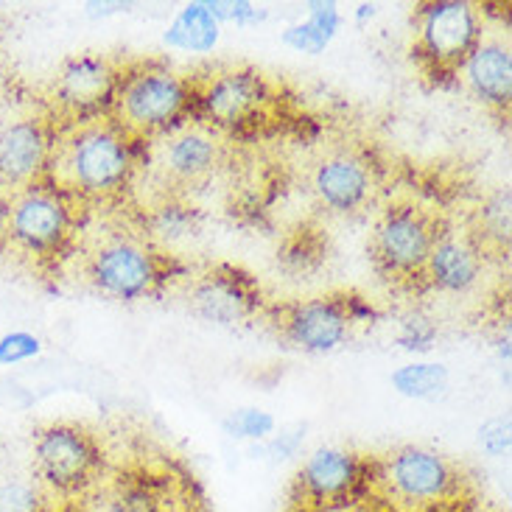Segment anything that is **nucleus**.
Returning <instances> with one entry per match:
<instances>
[{"instance_id":"19","label":"nucleus","mask_w":512,"mask_h":512,"mask_svg":"<svg viewBox=\"0 0 512 512\" xmlns=\"http://www.w3.org/2000/svg\"><path fill=\"white\" fill-rule=\"evenodd\" d=\"M222 160V143L210 126H182L163 149V168L177 185L208 180Z\"/></svg>"},{"instance_id":"23","label":"nucleus","mask_w":512,"mask_h":512,"mask_svg":"<svg viewBox=\"0 0 512 512\" xmlns=\"http://www.w3.org/2000/svg\"><path fill=\"white\" fill-rule=\"evenodd\" d=\"M336 26H339V12H336V6H314L311 20L303 23V26L291 28L289 34H286V42H291V45L300 48V51L317 54V51H322V48L328 45Z\"/></svg>"},{"instance_id":"25","label":"nucleus","mask_w":512,"mask_h":512,"mask_svg":"<svg viewBox=\"0 0 512 512\" xmlns=\"http://www.w3.org/2000/svg\"><path fill=\"white\" fill-rule=\"evenodd\" d=\"M0 512H48V499L40 485L9 479L0 485Z\"/></svg>"},{"instance_id":"15","label":"nucleus","mask_w":512,"mask_h":512,"mask_svg":"<svg viewBox=\"0 0 512 512\" xmlns=\"http://www.w3.org/2000/svg\"><path fill=\"white\" fill-rule=\"evenodd\" d=\"M375 191L373 163L359 152H336L314 171V194L333 213H356Z\"/></svg>"},{"instance_id":"4","label":"nucleus","mask_w":512,"mask_h":512,"mask_svg":"<svg viewBox=\"0 0 512 512\" xmlns=\"http://www.w3.org/2000/svg\"><path fill=\"white\" fill-rule=\"evenodd\" d=\"M87 280L110 300L135 303L166 286L168 258L140 238H107L87 255Z\"/></svg>"},{"instance_id":"18","label":"nucleus","mask_w":512,"mask_h":512,"mask_svg":"<svg viewBox=\"0 0 512 512\" xmlns=\"http://www.w3.org/2000/svg\"><path fill=\"white\" fill-rule=\"evenodd\" d=\"M471 93L490 110H510L512 101V51L501 37H482L462 65Z\"/></svg>"},{"instance_id":"27","label":"nucleus","mask_w":512,"mask_h":512,"mask_svg":"<svg viewBox=\"0 0 512 512\" xmlns=\"http://www.w3.org/2000/svg\"><path fill=\"white\" fill-rule=\"evenodd\" d=\"M227 429L238 434V437H247V440H261L266 434H272L275 417L269 415V412H261V409H244V412L233 415V420L227 423Z\"/></svg>"},{"instance_id":"14","label":"nucleus","mask_w":512,"mask_h":512,"mask_svg":"<svg viewBox=\"0 0 512 512\" xmlns=\"http://www.w3.org/2000/svg\"><path fill=\"white\" fill-rule=\"evenodd\" d=\"M373 465L342 448H319L300 471V496L308 507H333L353 499L370 482Z\"/></svg>"},{"instance_id":"22","label":"nucleus","mask_w":512,"mask_h":512,"mask_svg":"<svg viewBox=\"0 0 512 512\" xmlns=\"http://www.w3.org/2000/svg\"><path fill=\"white\" fill-rule=\"evenodd\" d=\"M149 227L157 238L166 241H180V238L194 236L199 227V213L191 205H182L177 199H168L160 208H154Z\"/></svg>"},{"instance_id":"30","label":"nucleus","mask_w":512,"mask_h":512,"mask_svg":"<svg viewBox=\"0 0 512 512\" xmlns=\"http://www.w3.org/2000/svg\"><path fill=\"white\" fill-rule=\"evenodd\" d=\"M6 233H9V194L0 191V250L9 244V241H6Z\"/></svg>"},{"instance_id":"28","label":"nucleus","mask_w":512,"mask_h":512,"mask_svg":"<svg viewBox=\"0 0 512 512\" xmlns=\"http://www.w3.org/2000/svg\"><path fill=\"white\" fill-rule=\"evenodd\" d=\"M434 339H437V328L431 325L429 317H409L403 322V331H401V345L406 350H429L434 345Z\"/></svg>"},{"instance_id":"17","label":"nucleus","mask_w":512,"mask_h":512,"mask_svg":"<svg viewBox=\"0 0 512 512\" xmlns=\"http://www.w3.org/2000/svg\"><path fill=\"white\" fill-rule=\"evenodd\" d=\"M485 269V250L473 241V236H459L451 230H443L437 244L431 247L429 261L423 269V280L434 289L468 291L476 286Z\"/></svg>"},{"instance_id":"6","label":"nucleus","mask_w":512,"mask_h":512,"mask_svg":"<svg viewBox=\"0 0 512 512\" xmlns=\"http://www.w3.org/2000/svg\"><path fill=\"white\" fill-rule=\"evenodd\" d=\"M445 227L437 216L420 205H392L378 219L370 241L375 269L392 283H415L423 280L431 247Z\"/></svg>"},{"instance_id":"5","label":"nucleus","mask_w":512,"mask_h":512,"mask_svg":"<svg viewBox=\"0 0 512 512\" xmlns=\"http://www.w3.org/2000/svg\"><path fill=\"white\" fill-rule=\"evenodd\" d=\"M34 473L51 493L82 496L104 473V451L82 426L51 423L34 434Z\"/></svg>"},{"instance_id":"3","label":"nucleus","mask_w":512,"mask_h":512,"mask_svg":"<svg viewBox=\"0 0 512 512\" xmlns=\"http://www.w3.org/2000/svg\"><path fill=\"white\" fill-rule=\"evenodd\" d=\"M76 230L73 199L51 182H37L9 196V233L14 250L34 261H56L65 255Z\"/></svg>"},{"instance_id":"26","label":"nucleus","mask_w":512,"mask_h":512,"mask_svg":"<svg viewBox=\"0 0 512 512\" xmlns=\"http://www.w3.org/2000/svg\"><path fill=\"white\" fill-rule=\"evenodd\" d=\"M42 342L40 336L28 331H12L6 336H0V364L3 367H12V364H20V361L34 359L40 356Z\"/></svg>"},{"instance_id":"2","label":"nucleus","mask_w":512,"mask_h":512,"mask_svg":"<svg viewBox=\"0 0 512 512\" xmlns=\"http://www.w3.org/2000/svg\"><path fill=\"white\" fill-rule=\"evenodd\" d=\"M196 84L163 65L124 70L112 101L110 121L129 138H152L180 129L194 112Z\"/></svg>"},{"instance_id":"20","label":"nucleus","mask_w":512,"mask_h":512,"mask_svg":"<svg viewBox=\"0 0 512 512\" xmlns=\"http://www.w3.org/2000/svg\"><path fill=\"white\" fill-rule=\"evenodd\" d=\"M216 12L208 3H194V6H185V12L177 17V23L171 26L166 40L171 45H180V48H191V51H208L210 45L216 42L219 31H216Z\"/></svg>"},{"instance_id":"11","label":"nucleus","mask_w":512,"mask_h":512,"mask_svg":"<svg viewBox=\"0 0 512 512\" xmlns=\"http://www.w3.org/2000/svg\"><path fill=\"white\" fill-rule=\"evenodd\" d=\"M56 135L45 118H20L0 129V188L23 191L48 180Z\"/></svg>"},{"instance_id":"24","label":"nucleus","mask_w":512,"mask_h":512,"mask_svg":"<svg viewBox=\"0 0 512 512\" xmlns=\"http://www.w3.org/2000/svg\"><path fill=\"white\" fill-rule=\"evenodd\" d=\"M445 381H448V373L443 364H409L392 375V384L401 395H409V398H431L445 389Z\"/></svg>"},{"instance_id":"13","label":"nucleus","mask_w":512,"mask_h":512,"mask_svg":"<svg viewBox=\"0 0 512 512\" xmlns=\"http://www.w3.org/2000/svg\"><path fill=\"white\" fill-rule=\"evenodd\" d=\"M261 289L244 269L222 263L196 277L191 308L216 325H241L261 311Z\"/></svg>"},{"instance_id":"29","label":"nucleus","mask_w":512,"mask_h":512,"mask_svg":"<svg viewBox=\"0 0 512 512\" xmlns=\"http://www.w3.org/2000/svg\"><path fill=\"white\" fill-rule=\"evenodd\" d=\"M479 443L485 445L487 454L501 457L510 451V423L507 420H490L485 429L479 431Z\"/></svg>"},{"instance_id":"10","label":"nucleus","mask_w":512,"mask_h":512,"mask_svg":"<svg viewBox=\"0 0 512 512\" xmlns=\"http://www.w3.org/2000/svg\"><path fill=\"white\" fill-rule=\"evenodd\" d=\"M378 482L395 501L417 510H429L448 501L459 490L457 468L426 448H401L378 465Z\"/></svg>"},{"instance_id":"21","label":"nucleus","mask_w":512,"mask_h":512,"mask_svg":"<svg viewBox=\"0 0 512 512\" xmlns=\"http://www.w3.org/2000/svg\"><path fill=\"white\" fill-rule=\"evenodd\" d=\"M473 241L482 250L490 247V244L499 247V250L510 247V194L507 191H499L485 208L479 210V224H476Z\"/></svg>"},{"instance_id":"9","label":"nucleus","mask_w":512,"mask_h":512,"mask_svg":"<svg viewBox=\"0 0 512 512\" xmlns=\"http://www.w3.org/2000/svg\"><path fill=\"white\" fill-rule=\"evenodd\" d=\"M121 73L124 70L107 56H70L54 79L56 112L76 126L110 118Z\"/></svg>"},{"instance_id":"16","label":"nucleus","mask_w":512,"mask_h":512,"mask_svg":"<svg viewBox=\"0 0 512 512\" xmlns=\"http://www.w3.org/2000/svg\"><path fill=\"white\" fill-rule=\"evenodd\" d=\"M182 490L166 473L121 471L101 493V512H182Z\"/></svg>"},{"instance_id":"1","label":"nucleus","mask_w":512,"mask_h":512,"mask_svg":"<svg viewBox=\"0 0 512 512\" xmlns=\"http://www.w3.org/2000/svg\"><path fill=\"white\" fill-rule=\"evenodd\" d=\"M135 168V138L110 118H101L73 126L68 138L56 143L48 182L70 199H112L129 188Z\"/></svg>"},{"instance_id":"7","label":"nucleus","mask_w":512,"mask_h":512,"mask_svg":"<svg viewBox=\"0 0 512 512\" xmlns=\"http://www.w3.org/2000/svg\"><path fill=\"white\" fill-rule=\"evenodd\" d=\"M482 37V17L473 3L437 0L417 14L415 54L426 70L437 76H451L462 70Z\"/></svg>"},{"instance_id":"12","label":"nucleus","mask_w":512,"mask_h":512,"mask_svg":"<svg viewBox=\"0 0 512 512\" xmlns=\"http://www.w3.org/2000/svg\"><path fill=\"white\" fill-rule=\"evenodd\" d=\"M356 314V300L350 297H317L305 303L286 305L280 311V331L291 345L308 353H328L350 336Z\"/></svg>"},{"instance_id":"8","label":"nucleus","mask_w":512,"mask_h":512,"mask_svg":"<svg viewBox=\"0 0 512 512\" xmlns=\"http://www.w3.org/2000/svg\"><path fill=\"white\" fill-rule=\"evenodd\" d=\"M275 104L272 84L258 70H224L196 84L194 110L208 121L210 129L247 132L258 129Z\"/></svg>"}]
</instances>
